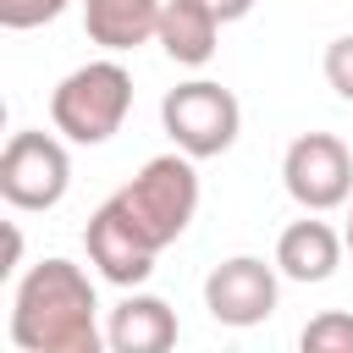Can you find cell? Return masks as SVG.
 I'll list each match as a JSON object with an SVG mask.
<instances>
[{
    "label": "cell",
    "instance_id": "obj_1",
    "mask_svg": "<svg viewBox=\"0 0 353 353\" xmlns=\"http://www.w3.org/2000/svg\"><path fill=\"white\" fill-rule=\"evenodd\" d=\"M199 210V171L188 154H154L143 160V171L132 182H121L94 215H88V265L116 281V287H138L149 281L154 259L165 243H176L188 232Z\"/></svg>",
    "mask_w": 353,
    "mask_h": 353
},
{
    "label": "cell",
    "instance_id": "obj_2",
    "mask_svg": "<svg viewBox=\"0 0 353 353\" xmlns=\"http://www.w3.org/2000/svg\"><path fill=\"white\" fill-rule=\"evenodd\" d=\"M94 281L72 259H39L11 298V342L22 353H110L94 320Z\"/></svg>",
    "mask_w": 353,
    "mask_h": 353
},
{
    "label": "cell",
    "instance_id": "obj_3",
    "mask_svg": "<svg viewBox=\"0 0 353 353\" xmlns=\"http://www.w3.org/2000/svg\"><path fill=\"white\" fill-rule=\"evenodd\" d=\"M132 110V77L121 61H88L77 72H66L50 94V121L61 138L72 143H105L121 132Z\"/></svg>",
    "mask_w": 353,
    "mask_h": 353
},
{
    "label": "cell",
    "instance_id": "obj_4",
    "mask_svg": "<svg viewBox=\"0 0 353 353\" xmlns=\"http://www.w3.org/2000/svg\"><path fill=\"white\" fill-rule=\"evenodd\" d=\"M160 121H165V138L176 143V154L188 160H215L237 143V127H243V105L232 88L210 83V77H193V83H176L165 99H160Z\"/></svg>",
    "mask_w": 353,
    "mask_h": 353
},
{
    "label": "cell",
    "instance_id": "obj_5",
    "mask_svg": "<svg viewBox=\"0 0 353 353\" xmlns=\"http://www.w3.org/2000/svg\"><path fill=\"white\" fill-rule=\"evenodd\" d=\"M72 188V154L55 132H11L0 149V199L11 210H55Z\"/></svg>",
    "mask_w": 353,
    "mask_h": 353
},
{
    "label": "cell",
    "instance_id": "obj_6",
    "mask_svg": "<svg viewBox=\"0 0 353 353\" xmlns=\"http://www.w3.org/2000/svg\"><path fill=\"white\" fill-rule=\"evenodd\" d=\"M281 182L292 204H303L309 215H325L353 199V154L336 132H298L281 154Z\"/></svg>",
    "mask_w": 353,
    "mask_h": 353
},
{
    "label": "cell",
    "instance_id": "obj_7",
    "mask_svg": "<svg viewBox=\"0 0 353 353\" xmlns=\"http://www.w3.org/2000/svg\"><path fill=\"white\" fill-rule=\"evenodd\" d=\"M276 292H281L276 287V265H265L254 254H232L204 276V309L232 331L265 325L276 314Z\"/></svg>",
    "mask_w": 353,
    "mask_h": 353
},
{
    "label": "cell",
    "instance_id": "obj_8",
    "mask_svg": "<svg viewBox=\"0 0 353 353\" xmlns=\"http://www.w3.org/2000/svg\"><path fill=\"white\" fill-rule=\"evenodd\" d=\"M176 336H182L176 309L165 298H154V292H127L105 320L110 353H171Z\"/></svg>",
    "mask_w": 353,
    "mask_h": 353
},
{
    "label": "cell",
    "instance_id": "obj_9",
    "mask_svg": "<svg viewBox=\"0 0 353 353\" xmlns=\"http://www.w3.org/2000/svg\"><path fill=\"white\" fill-rule=\"evenodd\" d=\"M77 6H83V33L110 55L138 50L143 39H154L160 11H165V0H77Z\"/></svg>",
    "mask_w": 353,
    "mask_h": 353
},
{
    "label": "cell",
    "instance_id": "obj_10",
    "mask_svg": "<svg viewBox=\"0 0 353 353\" xmlns=\"http://www.w3.org/2000/svg\"><path fill=\"white\" fill-rule=\"evenodd\" d=\"M342 232H331L325 221H292L281 237H276V270L287 281H331L336 265H342Z\"/></svg>",
    "mask_w": 353,
    "mask_h": 353
},
{
    "label": "cell",
    "instance_id": "obj_11",
    "mask_svg": "<svg viewBox=\"0 0 353 353\" xmlns=\"http://www.w3.org/2000/svg\"><path fill=\"white\" fill-rule=\"evenodd\" d=\"M154 39L176 66H204L215 55V44H221V17L204 0H165Z\"/></svg>",
    "mask_w": 353,
    "mask_h": 353
},
{
    "label": "cell",
    "instance_id": "obj_12",
    "mask_svg": "<svg viewBox=\"0 0 353 353\" xmlns=\"http://www.w3.org/2000/svg\"><path fill=\"white\" fill-rule=\"evenodd\" d=\"M298 353H353V314L347 309H325L303 325Z\"/></svg>",
    "mask_w": 353,
    "mask_h": 353
},
{
    "label": "cell",
    "instance_id": "obj_13",
    "mask_svg": "<svg viewBox=\"0 0 353 353\" xmlns=\"http://www.w3.org/2000/svg\"><path fill=\"white\" fill-rule=\"evenodd\" d=\"M66 6H72V0H0V22H6L11 33H22V28H44V22H55Z\"/></svg>",
    "mask_w": 353,
    "mask_h": 353
},
{
    "label": "cell",
    "instance_id": "obj_14",
    "mask_svg": "<svg viewBox=\"0 0 353 353\" xmlns=\"http://www.w3.org/2000/svg\"><path fill=\"white\" fill-rule=\"evenodd\" d=\"M325 83L353 105V33H342V39L325 44Z\"/></svg>",
    "mask_w": 353,
    "mask_h": 353
},
{
    "label": "cell",
    "instance_id": "obj_15",
    "mask_svg": "<svg viewBox=\"0 0 353 353\" xmlns=\"http://www.w3.org/2000/svg\"><path fill=\"white\" fill-rule=\"evenodd\" d=\"M204 6H210L221 22H237V17H248V11H254V0H204Z\"/></svg>",
    "mask_w": 353,
    "mask_h": 353
},
{
    "label": "cell",
    "instance_id": "obj_16",
    "mask_svg": "<svg viewBox=\"0 0 353 353\" xmlns=\"http://www.w3.org/2000/svg\"><path fill=\"white\" fill-rule=\"evenodd\" d=\"M342 243H347V254H353V199H347V226H342Z\"/></svg>",
    "mask_w": 353,
    "mask_h": 353
}]
</instances>
